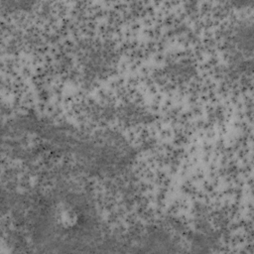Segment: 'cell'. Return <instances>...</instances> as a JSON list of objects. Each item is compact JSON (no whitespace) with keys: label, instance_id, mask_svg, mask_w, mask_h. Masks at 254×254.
Instances as JSON below:
<instances>
[{"label":"cell","instance_id":"1","mask_svg":"<svg viewBox=\"0 0 254 254\" xmlns=\"http://www.w3.org/2000/svg\"><path fill=\"white\" fill-rule=\"evenodd\" d=\"M42 230L59 245H73L94 228L89 203L74 193H60L48 201L40 215Z\"/></svg>","mask_w":254,"mask_h":254}]
</instances>
